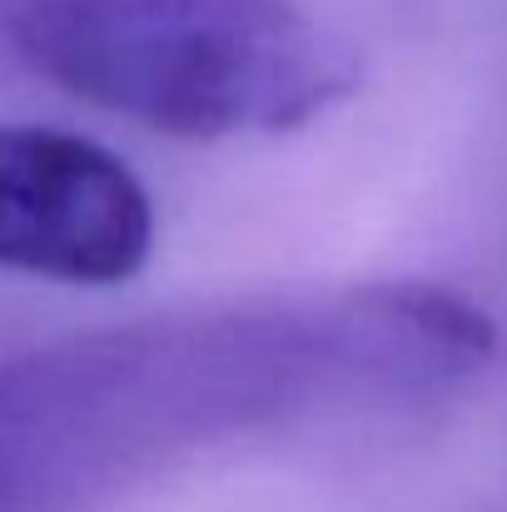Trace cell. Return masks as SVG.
Masks as SVG:
<instances>
[{
  "label": "cell",
  "instance_id": "6da1fadb",
  "mask_svg": "<svg viewBox=\"0 0 507 512\" xmlns=\"http://www.w3.org/2000/svg\"><path fill=\"white\" fill-rule=\"evenodd\" d=\"M493 353V319L438 284L264 294L45 343L0 358V512H95L229 438L428 408Z\"/></svg>",
  "mask_w": 507,
  "mask_h": 512
},
{
  "label": "cell",
  "instance_id": "7a4b0ae2",
  "mask_svg": "<svg viewBox=\"0 0 507 512\" xmlns=\"http://www.w3.org/2000/svg\"><path fill=\"white\" fill-rule=\"evenodd\" d=\"M55 90L184 140L284 135L358 90V55L299 0H0Z\"/></svg>",
  "mask_w": 507,
  "mask_h": 512
},
{
  "label": "cell",
  "instance_id": "3957f363",
  "mask_svg": "<svg viewBox=\"0 0 507 512\" xmlns=\"http://www.w3.org/2000/svg\"><path fill=\"white\" fill-rule=\"evenodd\" d=\"M155 249V204L105 145L0 125V269L55 284H120Z\"/></svg>",
  "mask_w": 507,
  "mask_h": 512
}]
</instances>
